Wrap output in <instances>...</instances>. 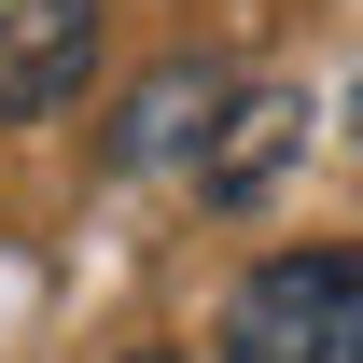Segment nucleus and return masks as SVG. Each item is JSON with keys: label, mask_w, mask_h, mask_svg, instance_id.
Listing matches in <instances>:
<instances>
[{"label": "nucleus", "mask_w": 363, "mask_h": 363, "mask_svg": "<svg viewBox=\"0 0 363 363\" xmlns=\"http://www.w3.org/2000/svg\"><path fill=\"white\" fill-rule=\"evenodd\" d=\"M210 112H224V70L168 56V70H154V84H126V112H112V168H196Z\"/></svg>", "instance_id": "20e7f679"}, {"label": "nucleus", "mask_w": 363, "mask_h": 363, "mask_svg": "<svg viewBox=\"0 0 363 363\" xmlns=\"http://www.w3.org/2000/svg\"><path fill=\"white\" fill-rule=\"evenodd\" d=\"M210 363H363V252L350 238L266 252V266L224 294V350Z\"/></svg>", "instance_id": "f257e3e1"}, {"label": "nucleus", "mask_w": 363, "mask_h": 363, "mask_svg": "<svg viewBox=\"0 0 363 363\" xmlns=\"http://www.w3.org/2000/svg\"><path fill=\"white\" fill-rule=\"evenodd\" d=\"M126 363H196V350H126Z\"/></svg>", "instance_id": "39448f33"}, {"label": "nucleus", "mask_w": 363, "mask_h": 363, "mask_svg": "<svg viewBox=\"0 0 363 363\" xmlns=\"http://www.w3.org/2000/svg\"><path fill=\"white\" fill-rule=\"evenodd\" d=\"M308 154V84H224V112H210V140H196V196L210 210H252L279 168Z\"/></svg>", "instance_id": "7ed1b4c3"}, {"label": "nucleus", "mask_w": 363, "mask_h": 363, "mask_svg": "<svg viewBox=\"0 0 363 363\" xmlns=\"http://www.w3.org/2000/svg\"><path fill=\"white\" fill-rule=\"evenodd\" d=\"M98 43H112L98 0H0V126L14 112H70L98 84Z\"/></svg>", "instance_id": "f03ea898"}]
</instances>
